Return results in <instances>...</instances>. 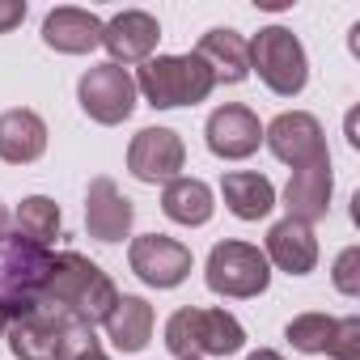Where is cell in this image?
Here are the masks:
<instances>
[{"label": "cell", "mask_w": 360, "mask_h": 360, "mask_svg": "<svg viewBox=\"0 0 360 360\" xmlns=\"http://www.w3.org/2000/svg\"><path fill=\"white\" fill-rule=\"evenodd\" d=\"M34 301H47V305H60L77 318H85L89 326L106 322V314L115 309L119 301V288L115 280L85 255L77 250H64V255H51V267L39 284V297Z\"/></svg>", "instance_id": "1"}, {"label": "cell", "mask_w": 360, "mask_h": 360, "mask_svg": "<svg viewBox=\"0 0 360 360\" xmlns=\"http://www.w3.org/2000/svg\"><path fill=\"white\" fill-rule=\"evenodd\" d=\"M136 94H144V102L153 110H174V106H195L217 89L212 68L187 51V56H153L140 64V72L131 77Z\"/></svg>", "instance_id": "2"}, {"label": "cell", "mask_w": 360, "mask_h": 360, "mask_svg": "<svg viewBox=\"0 0 360 360\" xmlns=\"http://www.w3.org/2000/svg\"><path fill=\"white\" fill-rule=\"evenodd\" d=\"M165 347L174 352V360H183V356H233L246 347V330L229 309L183 305L165 322Z\"/></svg>", "instance_id": "3"}, {"label": "cell", "mask_w": 360, "mask_h": 360, "mask_svg": "<svg viewBox=\"0 0 360 360\" xmlns=\"http://www.w3.org/2000/svg\"><path fill=\"white\" fill-rule=\"evenodd\" d=\"M250 72H259V81L280 94V98H297L309 81V60L301 39L288 26H263L250 39Z\"/></svg>", "instance_id": "4"}, {"label": "cell", "mask_w": 360, "mask_h": 360, "mask_svg": "<svg viewBox=\"0 0 360 360\" xmlns=\"http://www.w3.org/2000/svg\"><path fill=\"white\" fill-rule=\"evenodd\" d=\"M204 280L217 297H233V301H246V297H259L267 292L271 284V263L259 246L250 242H217L212 255H208V267H204Z\"/></svg>", "instance_id": "5"}, {"label": "cell", "mask_w": 360, "mask_h": 360, "mask_svg": "<svg viewBox=\"0 0 360 360\" xmlns=\"http://www.w3.org/2000/svg\"><path fill=\"white\" fill-rule=\"evenodd\" d=\"M51 267V250L22 238V233H0V301L9 318L30 309L39 297V284Z\"/></svg>", "instance_id": "6"}, {"label": "cell", "mask_w": 360, "mask_h": 360, "mask_svg": "<svg viewBox=\"0 0 360 360\" xmlns=\"http://www.w3.org/2000/svg\"><path fill=\"white\" fill-rule=\"evenodd\" d=\"M77 102H81V110L94 119V123H102V127H115V123H123L131 110H136V81H131V72L127 68H119V64H94L81 81H77Z\"/></svg>", "instance_id": "7"}, {"label": "cell", "mask_w": 360, "mask_h": 360, "mask_svg": "<svg viewBox=\"0 0 360 360\" xmlns=\"http://www.w3.org/2000/svg\"><path fill=\"white\" fill-rule=\"evenodd\" d=\"M263 144L276 153V161L301 169V165H322L330 161L326 153V131L309 110H284L263 127Z\"/></svg>", "instance_id": "8"}, {"label": "cell", "mask_w": 360, "mask_h": 360, "mask_svg": "<svg viewBox=\"0 0 360 360\" xmlns=\"http://www.w3.org/2000/svg\"><path fill=\"white\" fill-rule=\"evenodd\" d=\"M187 165V144L174 127H140L127 144V174L136 183H169Z\"/></svg>", "instance_id": "9"}, {"label": "cell", "mask_w": 360, "mask_h": 360, "mask_svg": "<svg viewBox=\"0 0 360 360\" xmlns=\"http://www.w3.org/2000/svg\"><path fill=\"white\" fill-rule=\"evenodd\" d=\"M127 263L148 288H178L195 267L191 246H183L178 238H165V233H140L127 250Z\"/></svg>", "instance_id": "10"}, {"label": "cell", "mask_w": 360, "mask_h": 360, "mask_svg": "<svg viewBox=\"0 0 360 360\" xmlns=\"http://www.w3.org/2000/svg\"><path fill=\"white\" fill-rule=\"evenodd\" d=\"M204 140H208V153L212 157H221V161H246L263 144V123H259V115L250 106L225 102V106H217L208 115Z\"/></svg>", "instance_id": "11"}, {"label": "cell", "mask_w": 360, "mask_h": 360, "mask_svg": "<svg viewBox=\"0 0 360 360\" xmlns=\"http://www.w3.org/2000/svg\"><path fill=\"white\" fill-rule=\"evenodd\" d=\"M131 225H136V208L119 191L115 178H106V174L89 178V191H85V229H89V238L110 246V242H123L131 233Z\"/></svg>", "instance_id": "12"}, {"label": "cell", "mask_w": 360, "mask_h": 360, "mask_svg": "<svg viewBox=\"0 0 360 360\" xmlns=\"http://www.w3.org/2000/svg\"><path fill=\"white\" fill-rule=\"evenodd\" d=\"M157 39H161V26L144 9H123L110 22H102V47L110 51V64H119V68L153 60Z\"/></svg>", "instance_id": "13"}, {"label": "cell", "mask_w": 360, "mask_h": 360, "mask_svg": "<svg viewBox=\"0 0 360 360\" xmlns=\"http://www.w3.org/2000/svg\"><path fill=\"white\" fill-rule=\"evenodd\" d=\"M5 339H9V352L18 360H56V347H60V305L34 301L30 309L13 314Z\"/></svg>", "instance_id": "14"}, {"label": "cell", "mask_w": 360, "mask_h": 360, "mask_svg": "<svg viewBox=\"0 0 360 360\" xmlns=\"http://www.w3.org/2000/svg\"><path fill=\"white\" fill-rule=\"evenodd\" d=\"M330 191H335L330 161L292 169L288 187H284V208H288V221H301V225H309V229H314V221H322V217L330 212Z\"/></svg>", "instance_id": "15"}, {"label": "cell", "mask_w": 360, "mask_h": 360, "mask_svg": "<svg viewBox=\"0 0 360 360\" xmlns=\"http://www.w3.org/2000/svg\"><path fill=\"white\" fill-rule=\"evenodd\" d=\"M43 43L60 56H85V51L102 47V18L89 9L60 5L43 18Z\"/></svg>", "instance_id": "16"}, {"label": "cell", "mask_w": 360, "mask_h": 360, "mask_svg": "<svg viewBox=\"0 0 360 360\" xmlns=\"http://www.w3.org/2000/svg\"><path fill=\"white\" fill-rule=\"evenodd\" d=\"M263 255H267L271 267H280V271H288V276H309V271L318 267V238H314L309 225L284 217V221H276V225L267 229Z\"/></svg>", "instance_id": "17"}, {"label": "cell", "mask_w": 360, "mask_h": 360, "mask_svg": "<svg viewBox=\"0 0 360 360\" xmlns=\"http://www.w3.org/2000/svg\"><path fill=\"white\" fill-rule=\"evenodd\" d=\"M195 56L212 68L217 85H242L250 77V43L238 30H225V26L208 30L195 47Z\"/></svg>", "instance_id": "18"}, {"label": "cell", "mask_w": 360, "mask_h": 360, "mask_svg": "<svg viewBox=\"0 0 360 360\" xmlns=\"http://www.w3.org/2000/svg\"><path fill=\"white\" fill-rule=\"evenodd\" d=\"M47 153V123L18 106V110H5L0 115V161L9 165H30Z\"/></svg>", "instance_id": "19"}, {"label": "cell", "mask_w": 360, "mask_h": 360, "mask_svg": "<svg viewBox=\"0 0 360 360\" xmlns=\"http://www.w3.org/2000/svg\"><path fill=\"white\" fill-rule=\"evenodd\" d=\"M102 326H106V339H110L123 356H136V352L148 347L153 326H157V314H153V305H148L144 297H119Z\"/></svg>", "instance_id": "20"}, {"label": "cell", "mask_w": 360, "mask_h": 360, "mask_svg": "<svg viewBox=\"0 0 360 360\" xmlns=\"http://www.w3.org/2000/svg\"><path fill=\"white\" fill-rule=\"evenodd\" d=\"M161 212L174 221V225H208L212 212H217V200H212V187L204 183V178H187V174H178L165 183L161 191Z\"/></svg>", "instance_id": "21"}, {"label": "cell", "mask_w": 360, "mask_h": 360, "mask_svg": "<svg viewBox=\"0 0 360 360\" xmlns=\"http://www.w3.org/2000/svg\"><path fill=\"white\" fill-rule=\"evenodd\" d=\"M221 195H225V208L238 217V221H263L271 208H276V187L267 174H255V169H233L221 178Z\"/></svg>", "instance_id": "22"}, {"label": "cell", "mask_w": 360, "mask_h": 360, "mask_svg": "<svg viewBox=\"0 0 360 360\" xmlns=\"http://www.w3.org/2000/svg\"><path fill=\"white\" fill-rule=\"evenodd\" d=\"M60 225H64V217H60V204H56V200H47V195H26V200L18 204V233H22V238H30V242H39V246H51V242L60 238Z\"/></svg>", "instance_id": "23"}, {"label": "cell", "mask_w": 360, "mask_h": 360, "mask_svg": "<svg viewBox=\"0 0 360 360\" xmlns=\"http://www.w3.org/2000/svg\"><path fill=\"white\" fill-rule=\"evenodd\" d=\"M330 335H335V318L330 314H297L284 326V339L297 352H305V356H322L326 343H330Z\"/></svg>", "instance_id": "24"}, {"label": "cell", "mask_w": 360, "mask_h": 360, "mask_svg": "<svg viewBox=\"0 0 360 360\" xmlns=\"http://www.w3.org/2000/svg\"><path fill=\"white\" fill-rule=\"evenodd\" d=\"M89 352H98L94 326H89L85 318L60 309V347H56V360H81V356H89Z\"/></svg>", "instance_id": "25"}, {"label": "cell", "mask_w": 360, "mask_h": 360, "mask_svg": "<svg viewBox=\"0 0 360 360\" xmlns=\"http://www.w3.org/2000/svg\"><path fill=\"white\" fill-rule=\"evenodd\" d=\"M330 360H360V318H335V335L326 343Z\"/></svg>", "instance_id": "26"}, {"label": "cell", "mask_w": 360, "mask_h": 360, "mask_svg": "<svg viewBox=\"0 0 360 360\" xmlns=\"http://www.w3.org/2000/svg\"><path fill=\"white\" fill-rule=\"evenodd\" d=\"M335 288L343 297H360V246H347L339 259H335V271H330Z\"/></svg>", "instance_id": "27"}, {"label": "cell", "mask_w": 360, "mask_h": 360, "mask_svg": "<svg viewBox=\"0 0 360 360\" xmlns=\"http://www.w3.org/2000/svg\"><path fill=\"white\" fill-rule=\"evenodd\" d=\"M22 22H26V0H0V34H9Z\"/></svg>", "instance_id": "28"}, {"label": "cell", "mask_w": 360, "mask_h": 360, "mask_svg": "<svg viewBox=\"0 0 360 360\" xmlns=\"http://www.w3.org/2000/svg\"><path fill=\"white\" fill-rule=\"evenodd\" d=\"M246 360H284V356H280V352H271V347H259V352H250Z\"/></svg>", "instance_id": "29"}, {"label": "cell", "mask_w": 360, "mask_h": 360, "mask_svg": "<svg viewBox=\"0 0 360 360\" xmlns=\"http://www.w3.org/2000/svg\"><path fill=\"white\" fill-rule=\"evenodd\" d=\"M5 330H9V309H5V301H0V339H5Z\"/></svg>", "instance_id": "30"}, {"label": "cell", "mask_w": 360, "mask_h": 360, "mask_svg": "<svg viewBox=\"0 0 360 360\" xmlns=\"http://www.w3.org/2000/svg\"><path fill=\"white\" fill-rule=\"evenodd\" d=\"M81 360H110V356H106V352L98 347V352H89V356H81Z\"/></svg>", "instance_id": "31"}, {"label": "cell", "mask_w": 360, "mask_h": 360, "mask_svg": "<svg viewBox=\"0 0 360 360\" xmlns=\"http://www.w3.org/2000/svg\"><path fill=\"white\" fill-rule=\"evenodd\" d=\"M183 360H204V356H183Z\"/></svg>", "instance_id": "32"}]
</instances>
